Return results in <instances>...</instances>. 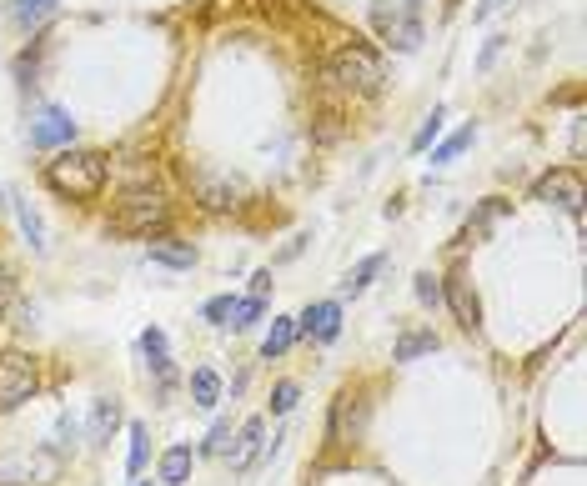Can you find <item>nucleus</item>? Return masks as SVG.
Segmentation results:
<instances>
[{"label": "nucleus", "instance_id": "nucleus-1", "mask_svg": "<svg viewBox=\"0 0 587 486\" xmlns=\"http://www.w3.org/2000/svg\"><path fill=\"white\" fill-rule=\"evenodd\" d=\"M46 186L66 201H91L106 191V156L101 151H61L46 166Z\"/></svg>", "mask_w": 587, "mask_h": 486}, {"label": "nucleus", "instance_id": "nucleus-2", "mask_svg": "<svg viewBox=\"0 0 587 486\" xmlns=\"http://www.w3.org/2000/svg\"><path fill=\"white\" fill-rule=\"evenodd\" d=\"M327 81L342 86V91H352V96H377L387 76H382V61H377L372 46H342L327 61Z\"/></svg>", "mask_w": 587, "mask_h": 486}, {"label": "nucleus", "instance_id": "nucleus-3", "mask_svg": "<svg viewBox=\"0 0 587 486\" xmlns=\"http://www.w3.org/2000/svg\"><path fill=\"white\" fill-rule=\"evenodd\" d=\"M171 221V206L156 196V191H131L121 206H116V216H111V226L121 231V236H151V231H161Z\"/></svg>", "mask_w": 587, "mask_h": 486}, {"label": "nucleus", "instance_id": "nucleus-4", "mask_svg": "<svg viewBox=\"0 0 587 486\" xmlns=\"http://www.w3.org/2000/svg\"><path fill=\"white\" fill-rule=\"evenodd\" d=\"M61 481V456L56 451H11L0 456V486H51Z\"/></svg>", "mask_w": 587, "mask_h": 486}, {"label": "nucleus", "instance_id": "nucleus-5", "mask_svg": "<svg viewBox=\"0 0 587 486\" xmlns=\"http://www.w3.org/2000/svg\"><path fill=\"white\" fill-rule=\"evenodd\" d=\"M36 386H41V376L26 351H16V346L0 351V411H16L21 401H31Z\"/></svg>", "mask_w": 587, "mask_h": 486}, {"label": "nucleus", "instance_id": "nucleus-6", "mask_svg": "<svg viewBox=\"0 0 587 486\" xmlns=\"http://www.w3.org/2000/svg\"><path fill=\"white\" fill-rule=\"evenodd\" d=\"M372 26H377V36L392 51H417L422 46V21L407 16L402 6H392V0H377V6H372Z\"/></svg>", "mask_w": 587, "mask_h": 486}, {"label": "nucleus", "instance_id": "nucleus-7", "mask_svg": "<svg viewBox=\"0 0 587 486\" xmlns=\"http://www.w3.org/2000/svg\"><path fill=\"white\" fill-rule=\"evenodd\" d=\"M532 201H547V206H562L567 216H582V176L577 171H547L537 186H532Z\"/></svg>", "mask_w": 587, "mask_h": 486}, {"label": "nucleus", "instance_id": "nucleus-8", "mask_svg": "<svg viewBox=\"0 0 587 486\" xmlns=\"http://www.w3.org/2000/svg\"><path fill=\"white\" fill-rule=\"evenodd\" d=\"M76 141V121H71V111H61V106H41L36 111V121H31V146L36 151H56V146H71Z\"/></svg>", "mask_w": 587, "mask_h": 486}, {"label": "nucleus", "instance_id": "nucleus-9", "mask_svg": "<svg viewBox=\"0 0 587 486\" xmlns=\"http://www.w3.org/2000/svg\"><path fill=\"white\" fill-rule=\"evenodd\" d=\"M442 301L452 306V316H457L462 331H482V306H477V291H472V281H467L462 266L442 281Z\"/></svg>", "mask_w": 587, "mask_h": 486}, {"label": "nucleus", "instance_id": "nucleus-10", "mask_svg": "<svg viewBox=\"0 0 587 486\" xmlns=\"http://www.w3.org/2000/svg\"><path fill=\"white\" fill-rule=\"evenodd\" d=\"M297 336H307V341H337L342 336V306L337 301H317V306H307L302 316H297Z\"/></svg>", "mask_w": 587, "mask_h": 486}, {"label": "nucleus", "instance_id": "nucleus-11", "mask_svg": "<svg viewBox=\"0 0 587 486\" xmlns=\"http://www.w3.org/2000/svg\"><path fill=\"white\" fill-rule=\"evenodd\" d=\"M261 436H266V426H261V416H251L241 431H236V441H231V461H236V471H251L256 466V451H261Z\"/></svg>", "mask_w": 587, "mask_h": 486}, {"label": "nucleus", "instance_id": "nucleus-12", "mask_svg": "<svg viewBox=\"0 0 587 486\" xmlns=\"http://www.w3.org/2000/svg\"><path fill=\"white\" fill-rule=\"evenodd\" d=\"M191 466H196V451L186 441H176V446L161 451V481L166 486H186L191 481Z\"/></svg>", "mask_w": 587, "mask_h": 486}, {"label": "nucleus", "instance_id": "nucleus-13", "mask_svg": "<svg viewBox=\"0 0 587 486\" xmlns=\"http://www.w3.org/2000/svg\"><path fill=\"white\" fill-rule=\"evenodd\" d=\"M0 201H6V206L16 211V221H21V231H26V241H31V251H46V226H41V216H36V206H31V201H21L16 191H0Z\"/></svg>", "mask_w": 587, "mask_h": 486}, {"label": "nucleus", "instance_id": "nucleus-14", "mask_svg": "<svg viewBox=\"0 0 587 486\" xmlns=\"http://www.w3.org/2000/svg\"><path fill=\"white\" fill-rule=\"evenodd\" d=\"M121 426V401H111V396H101L96 406H91V421H86V436L101 446V441H111V431Z\"/></svg>", "mask_w": 587, "mask_h": 486}, {"label": "nucleus", "instance_id": "nucleus-15", "mask_svg": "<svg viewBox=\"0 0 587 486\" xmlns=\"http://www.w3.org/2000/svg\"><path fill=\"white\" fill-rule=\"evenodd\" d=\"M291 341H297V316H276V321H271V331H266V341H261V356H266V361H276V356H286V351H291Z\"/></svg>", "mask_w": 587, "mask_h": 486}, {"label": "nucleus", "instance_id": "nucleus-16", "mask_svg": "<svg viewBox=\"0 0 587 486\" xmlns=\"http://www.w3.org/2000/svg\"><path fill=\"white\" fill-rule=\"evenodd\" d=\"M382 266H387V256H382V251H377V256H367V261H357V266L342 276V296H362V291L382 276Z\"/></svg>", "mask_w": 587, "mask_h": 486}, {"label": "nucleus", "instance_id": "nucleus-17", "mask_svg": "<svg viewBox=\"0 0 587 486\" xmlns=\"http://www.w3.org/2000/svg\"><path fill=\"white\" fill-rule=\"evenodd\" d=\"M56 6H61V0H16L11 16H16V26H21V31H41V26L56 16Z\"/></svg>", "mask_w": 587, "mask_h": 486}, {"label": "nucleus", "instance_id": "nucleus-18", "mask_svg": "<svg viewBox=\"0 0 587 486\" xmlns=\"http://www.w3.org/2000/svg\"><path fill=\"white\" fill-rule=\"evenodd\" d=\"M502 216H507V201H502V196L482 201V206H477V216L467 221V241H487V236H492V226H497Z\"/></svg>", "mask_w": 587, "mask_h": 486}, {"label": "nucleus", "instance_id": "nucleus-19", "mask_svg": "<svg viewBox=\"0 0 587 486\" xmlns=\"http://www.w3.org/2000/svg\"><path fill=\"white\" fill-rule=\"evenodd\" d=\"M151 261H156V266H171V271H191V266H196V251H191L186 241H156V246H151Z\"/></svg>", "mask_w": 587, "mask_h": 486}, {"label": "nucleus", "instance_id": "nucleus-20", "mask_svg": "<svg viewBox=\"0 0 587 486\" xmlns=\"http://www.w3.org/2000/svg\"><path fill=\"white\" fill-rule=\"evenodd\" d=\"M261 311H266V301L261 296H231V306H226V321L221 326H231V331H246V326H256L261 321Z\"/></svg>", "mask_w": 587, "mask_h": 486}, {"label": "nucleus", "instance_id": "nucleus-21", "mask_svg": "<svg viewBox=\"0 0 587 486\" xmlns=\"http://www.w3.org/2000/svg\"><path fill=\"white\" fill-rule=\"evenodd\" d=\"M191 401H196L201 411H211V406L221 401V376H216L211 366H196V371H191Z\"/></svg>", "mask_w": 587, "mask_h": 486}, {"label": "nucleus", "instance_id": "nucleus-22", "mask_svg": "<svg viewBox=\"0 0 587 486\" xmlns=\"http://www.w3.org/2000/svg\"><path fill=\"white\" fill-rule=\"evenodd\" d=\"M442 341L432 336V331H407L402 341H397V351H392V361H417V356H427V351H437Z\"/></svg>", "mask_w": 587, "mask_h": 486}, {"label": "nucleus", "instance_id": "nucleus-23", "mask_svg": "<svg viewBox=\"0 0 587 486\" xmlns=\"http://www.w3.org/2000/svg\"><path fill=\"white\" fill-rule=\"evenodd\" d=\"M146 456H151V431H146V421H131V456H126V471L141 476V471H146Z\"/></svg>", "mask_w": 587, "mask_h": 486}, {"label": "nucleus", "instance_id": "nucleus-24", "mask_svg": "<svg viewBox=\"0 0 587 486\" xmlns=\"http://www.w3.org/2000/svg\"><path fill=\"white\" fill-rule=\"evenodd\" d=\"M442 126H447V106H432V116L417 126V136H412V151L422 156V151H432V141L442 136Z\"/></svg>", "mask_w": 587, "mask_h": 486}, {"label": "nucleus", "instance_id": "nucleus-25", "mask_svg": "<svg viewBox=\"0 0 587 486\" xmlns=\"http://www.w3.org/2000/svg\"><path fill=\"white\" fill-rule=\"evenodd\" d=\"M472 141H477V126H462L457 136H447V141H442V146L432 151V166H447V161H457V156H462V151H467Z\"/></svg>", "mask_w": 587, "mask_h": 486}, {"label": "nucleus", "instance_id": "nucleus-26", "mask_svg": "<svg viewBox=\"0 0 587 486\" xmlns=\"http://www.w3.org/2000/svg\"><path fill=\"white\" fill-rule=\"evenodd\" d=\"M231 196H236V186H216V181H201V206H206V211H226V206H236Z\"/></svg>", "mask_w": 587, "mask_h": 486}, {"label": "nucleus", "instance_id": "nucleus-27", "mask_svg": "<svg viewBox=\"0 0 587 486\" xmlns=\"http://www.w3.org/2000/svg\"><path fill=\"white\" fill-rule=\"evenodd\" d=\"M412 291H417V301H422V306H432V311L442 306V281H437L432 271H422V276L412 281Z\"/></svg>", "mask_w": 587, "mask_h": 486}, {"label": "nucleus", "instance_id": "nucleus-28", "mask_svg": "<svg viewBox=\"0 0 587 486\" xmlns=\"http://www.w3.org/2000/svg\"><path fill=\"white\" fill-rule=\"evenodd\" d=\"M231 441H236V431H231L226 421H216V426H211V436H206V446H201V456H226V451H231Z\"/></svg>", "mask_w": 587, "mask_h": 486}, {"label": "nucleus", "instance_id": "nucleus-29", "mask_svg": "<svg viewBox=\"0 0 587 486\" xmlns=\"http://www.w3.org/2000/svg\"><path fill=\"white\" fill-rule=\"evenodd\" d=\"M297 396H302V391H297V381H276V391H271V411H276V416H286L291 406H297Z\"/></svg>", "mask_w": 587, "mask_h": 486}, {"label": "nucleus", "instance_id": "nucleus-30", "mask_svg": "<svg viewBox=\"0 0 587 486\" xmlns=\"http://www.w3.org/2000/svg\"><path fill=\"white\" fill-rule=\"evenodd\" d=\"M502 46H507V36H492V41H487V46H482V56H477V71H482V76H487V71H492V61H497V56H502Z\"/></svg>", "mask_w": 587, "mask_h": 486}, {"label": "nucleus", "instance_id": "nucleus-31", "mask_svg": "<svg viewBox=\"0 0 587 486\" xmlns=\"http://www.w3.org/2000/svg\"><path fill=\"white\" fill-rule=\"evenodd\" d=\"M226 306H231V296H216V301H206V306H201V316H206L211 326H221V321H226Z\"/></svg>", "mask_w": 587, "mask_h": 486}, {"label": "nucleus", "instance_id": "nucleus-32", "mask_svg": "<svg viewBox=\"0 0 587 486\" xmlns=\"http://www.w3.org/2000/svg\"><path fill=\"white\" fill-rule=\"evenodd\" d=\"M512 0H477V11H472V21H492L497 11H507Z\"/></svg>", "mask_w": 587, "mask_h": 486}, {"label": "nucleus", "instance_id": "nucleus-33", "mask_svg": "<svg viewBox=\"0 0 587 486\" xmlns=\"http://www.w3.org/2000/svg\"><path fill=\"white\" fill-rule=\"evenodd\" d=\"M266 291H271V271H256V276H251V296L266 301Z\"/></svg>", "mask_w": 587, "mask_h": 486}, {"label": "nucleus", "instance_id": "nucleus-34", "mask_svg": "<svg viewBox=\"0 0 587 486\" xmlns=\"http://www.w3.org/2000/svg\"><path fill=\"white\" fill-rule=\"evenodd\" d=\"M6 296H11V271L0 266V301H6Z\"/></svg>", "mask_w": 587, "mask_h": 486}, {"label": "nucleus", "instance_id": "nucleus-35", "mask_svg": "<svg viewBox=\"0 0 587 486\" xmlns=\"http://www.w3.org/2000/svg\"><path fill=\"white\" fill-rule=\"evenodd\" d=\"M136 486H151V481H136Z\"/></svg>", "mask_w": 587, "mask_h": 486}, {"label": "nucleus", "instance_id": "nucleus-36", "mask_svg": "<svg viewBox=\"0 0 587 486\" xmlns=\"http://www.w3.org/2000/svg\"><path fill=\"white\" fill-rule=\"evenodd\" d=\"M407 6H417V0H407Z\"/></svg>", "mask_w": 587, "mask_h": 486}]
</instances>
